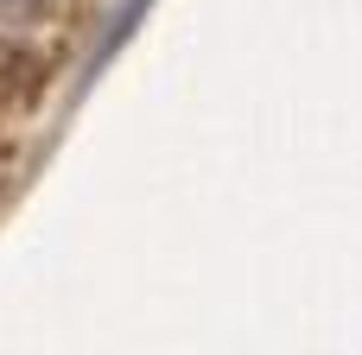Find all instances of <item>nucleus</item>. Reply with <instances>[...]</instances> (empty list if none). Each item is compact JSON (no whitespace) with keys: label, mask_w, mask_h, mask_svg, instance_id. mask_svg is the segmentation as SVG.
Wrapping results in <instances>:
<instances>
[{"label":"nucleus","mask_w":362,"mask_h":355,"mask_svg":"<svg viewBox=\"0 0 362 355\" xmlns=\"http://www.w3.org/2000/svg\"><path fill=\"white\" fill-rule=\"evenodd\" d=\"M0 6H6V13H19V6H38V0H0Z\"/></svg>","instance_id":"nucleus-1"}]
</instances>
